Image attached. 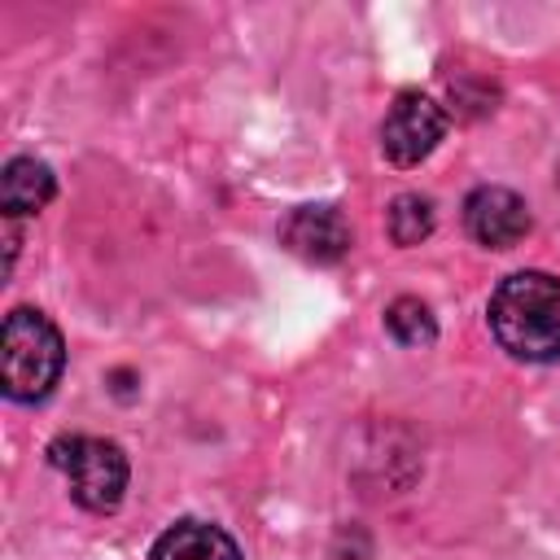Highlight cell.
<instances>
[{
	"label": "cell",
	"instance_id": "cell-2",
	"mask_svg": "<svg viewBox=\"0 0 560 560\" xmlns=\"http://www.w3.org/2000/svg\"><path fill=\"white\" fill-rule=\"evenodd\" d=\"M66 363L61 332L52 328L48 315L18 306L4 319V394L13 402H39Z\"/></svg>",
	"mask_w": 560,
	"mask_h": 560
},
{
	"label": "cell",
	"instance_id": "cell-3",
	"mask_svg": "<svg viewBox=\"0 0 560 560\" xmlns=\"http://www.w3.org/2000/svg\"><path fill=\"white\" fill-rule=\"evenodd\" d=\"M52 464L70 477V494L88 512H114L127 490V455L118 442L105 438H57L52 442Z\"/></svg>",
	"mask_w": 560,
	"mask_h": 560
},
{
	"label": "cell",
	"instance_id": "cell-4",
	"mask_svg": "<svg viewBox=\"0 0 560 560\" xmlns=\"http://www.w3.org/2000/svg\"><path fill=\"white\" fill-rule=\"evenodd\" d=\"M442 136H446V114H442L438 101H429V96H420V92H402V96L389 105L385 122H381V149H385V158H389L394 166H416V162H424V158L438 149Z\"/></svg>",
	"mask_w": 560,
	"mask_h": 560
},
{
	"label": "cell",
	"instance_id": "cell-9",
	"mask_svg": "<svg viewBox=\"0 0 560 560\" xmlns=\"http://www.w3.org/2000/svg\"><path fill=\"white\" fill-rule=\"evenodd\" d=\"M385 328H389V337L402 341V346H429V341L438 337V324H433V315H429V306H424L420 298H398V302H389Z\"/></svg>",
	"mask_w": 560,
	"mask_h": 560
},
{
	"label": "cell",
	"instance_id": "cell-7",
	"mask_svg": "<svg viewBox=\"0 0 560 560\" xmlns=\"http://www.w3.org/2000/svg\"><path fill=\"white\" fill-rule=\"evenodd\" d=\"M149 560H241V551H236V542L219 525H210V521H179V525H171L153 542Z\"/></svg>",
	"mask_w": 560,
	"mask_h": 560
},
{
	"label": "cell",
	"instance_id": "cell-6",
	"mask_svg": "<svg viewBox=\"0 0 560 560\" xmlns=\"http://www.w3.org/2000/svg\"><path fill=\"white\" fill-rule=\"evenodd\" d=\"M464 228L472 241L490 245V249H512L525 241L529 232V206L512 192V188H472L464 201Z\"/></svg>",
	"mask_w": 560,
	"mask_h": 560
},
{
	"label": "cell",
	"instance_id": "cell-8",
	"mask_svg": "<svg viewBox=\"0 0 560 560\" xmlns=\"http://www.w3.org/2000/svg\"><path fill=\"white\" fill-rule=\"evenodd\" d=\"M52 171L39 162V158H13L0 175V206L9 219L18 214H35L52 201Z\"/></svg>",
	"mask_w": 560,
	"mask_h": 560
},
{
	"label": "cell",
	"instance_id": "cell-5",
	"mask_svg": "<svg viewBox=\"0 0 560 560\" xmlns=\"http://www.w3.org/2000/svg\"><path fill=\"white\" fill-rule=\"evenodd\" d=\"M280 245L302 262H341L350 254V223L337 206H298L280 223Z\"/></svg>",
	"mask_w": 560,
	"mask_h": 560
},
{
	"label": "cell",
	"instance_id": "cell-10",
	"mask_svg": "<svg viewBox=\"0 0 560 560\" xmlns=\"http://www.w3.org/2000/svg\"><path fill=\"white\" fill-rule=\"evenodd\" d=\"M385 223H389L394 245H420L433 232V206L424 197H416V192H402V197H394Z\"/></svg>",
	"mask_w": 560,
	"mask_h": 560
},
{
	"label": "cell",
	"instance_id": "cell-1",
	"mask_svg": "<svg viewBox=\"0 0 560 560\" xmlns=\"http://www.w3.org/2000/svg\"><path fill=\"white\" fill-rule=\"evenodd\" d=\"M490 328L499 346L525 363L560 359V280L516 271L490 293Z\"/></svg>",
	"mask_w": 560,
	"mask_h": 560
}]
</instances>
